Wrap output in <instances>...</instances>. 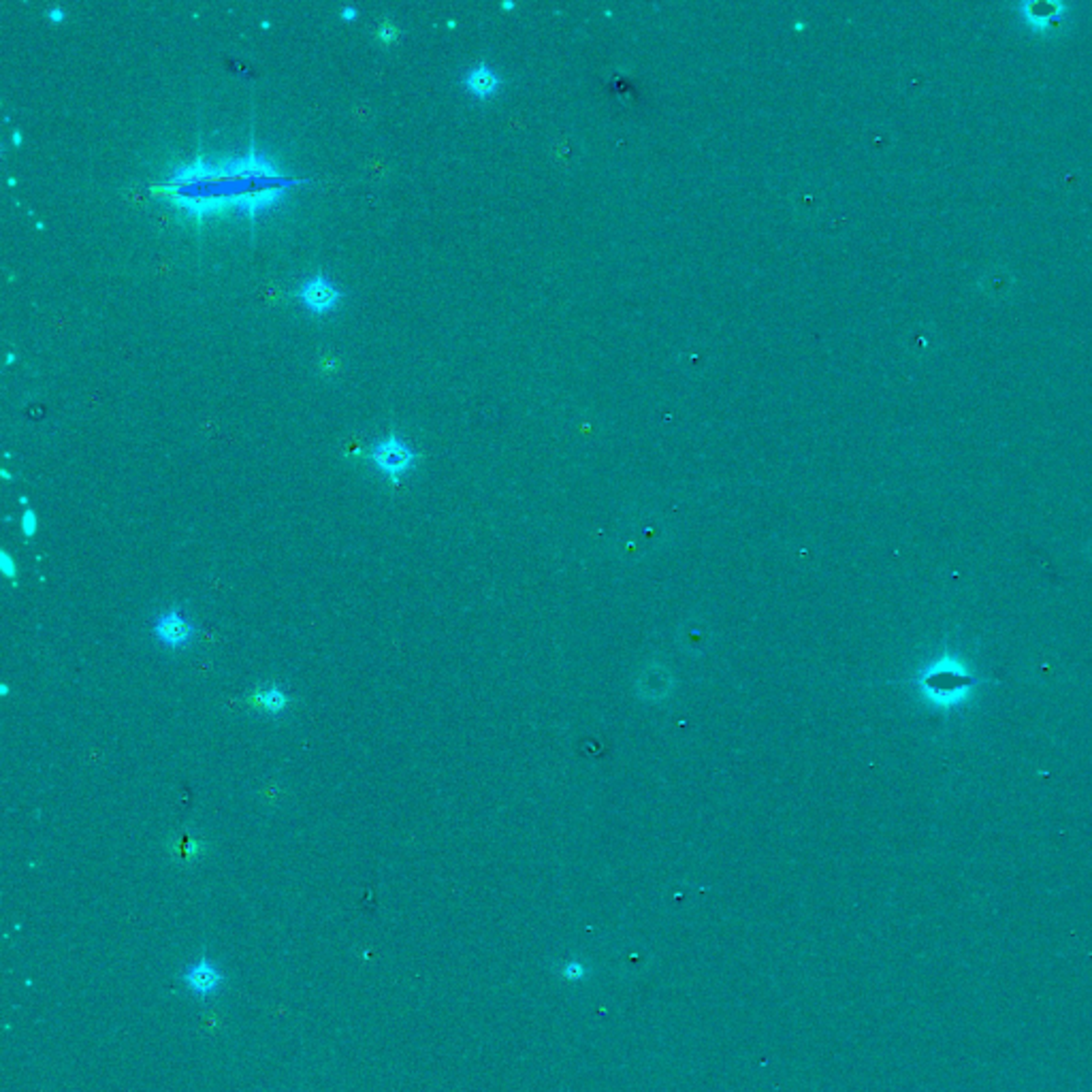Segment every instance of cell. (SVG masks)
<instances>
[{
  "label": "cell",
  "instance_id": "obj_8",
  "mask_svg": "<svg viewBox=\"0 0 1092 1092\" xmlns=\"http://www.w3.org/2000/svg\"><path fill=\"white\" fill-rule=\"evenodd\" d=\"M1014 276H1011L1008 269L995 267L985 271V274L979 277L977 288L982 290L984 295H988L990 299H1003V297H1008L1011 290H1014Z\"/></svg>",
  "mask_w": 1092,
  "mask_h": 1092
},
{
  "label": "cell",
  "instance_id": "obj_3",
  "mask_svg": "<svg viewBox=\"0 0 1092 1092\" xmlns=\"http://www.w3.org/2000/svg\"><path fill=\"white\" fill-rule=\"evenodd\" d=\"M1027 28L1041 37H1058L1067 24V5L1061 3H1027L1018 6Z\"/></svg>",
  "mask_w": 1092,
  "mask_h": 1092
},
{
  "label": "cell",
  "instance_id": "obj_17",
  "mask_svg": "<svg viewBox=\"0 0 1092 1092\" xmlns=\"http://www.w3.org/2000/svg\"><path fill=\"white\" fill-rule=\"evenodd\" d=\"M13 143H16V145L22 143V135H19V130L13 132Z\"/></svg>",
  "mask_w": 1092,
  "mask_h": 1092
},
{
  "label": "cell",
  "instance_id": "obj_2",
  "mask_svg": "<svg viewBox=\"0 0 1092 1092\" xmlns=\"http://www.w3.org/2000/svg\"><path fill=\"white\" fill-rule=\"evenodd\" d=\"M369 459L374 461V466L378 467L382 474H387L390 480L397 482L401 474H406L408 469L414 467L416 453L408 445H403L397 435H388V438L380 440L378 445L372 448Z\"/></svg>",
  "mask_w": 1092,
  "mask_h": 1092
},
{
  "label": "cell",
  "instance_id": "obj_7",
  "mask_svg": "<svg viewBox=\"0 0 1092 1092\" xmlns=\"http://www.w3.org/2000/svg\"><path fill=\"white\" fill-rule=\"evenodd\" d=\"M466 85L474 96L489 98L500 90V75L491 69V66L478 64L466 75Z\"/></svg>",
  "mask_w": 1092,
  "mask_h": 1092
},
{
  "label": "cell",
  "instance_id": "obj_14",
  "mask_svg": "<svg viewBox=\"0 0 1092 1092\" xmlns=\"http://www.w3.org/2000/svg\"><path fill=\"white\" fill-rule=\"evenodd\" d=\"M0 566H3L6 577H13V574H16V566H13V561L6 553L0 555Z\"/></svg>",
  "mask_w": 1092,
  "mask_h": 1092
},
{
  "label": "cell",
  "instance_id": "obj_9",
  "mask_svg": "<svg viewBox=\"0 0 1092 1092\" xmlns=\"http://www.w3.org/2000/svg\"><path fill=\"white\" fill-rule=\"evenodd\" d=\"M282 195H284L282 186L280 188H263V190H258V193H243L237 197V208L246 209L250 218H254L258 209L265 208V205L276 203Z\"/></svg>",
  "mask_w": 1092,
  "mask_h": 1092
},
{
  "label": "cell",
  "instance_id": "obj_1",
  "mask_svg": "<svg viewBox=\"0 0 1092 1092\" xmlns=\"http://www.w3.org/2000/svg\"><path fill=\"white\" fill-rule=\"evenodd\" d=\"M979 683L982 681L977 674L954 653L939 655L916 677L918 692L922 693L926 703L941 708V711H954V708L969 703L971 693L977 690Z\"/></svg>",
  "mask_w": 1092,
  "mask_h": 1092
},
{
  "label": "cell",
  "instance_id": "obj_16",
  "mask_svg": "<svg viewBox=\"0 0 1092 1092\" xmlns=\"http://www.w3.org/2000/svg\"><path fill=\"white\" fill-rule=\"evenodd\" d=\"M342 17L343 19H355L356 17V9H355V6H343V9H342Z\"/></svg>",
  "mask_w": 1092,
  "mask_h": 1092
},
{
  "label": "cell",
  "instance_id": "obj_5",
  "mask_svg": "<svg viewBox=\"0 0 1092 1092\" xmlns=\"http://www.w3.org/2000/svg\"><path fill=\"white\" fill-rule=\"evenodd\" d=\"M184 982L195 995L209 996L224 984V975L214 961H209L208 956H201L184 973Z\"/></svg>",
  "mask_w": 1092,
  "mask_h": 1092
},
{
  "label": "cell",
  "instance_id": "obj_6",
  "mask_svg": "<svg viewBox=\"0 0 1092 1092\" xmlns=\"http://www.w3.org/2000/svg\"><path fill=\"white\" fill-rule=\"evenodd\" d=\"M299 299L312 310V312H327L340 301V290L324 276H314L299 288Z\"/></svg>",
  "mask_w": 1092,
  "mask_h": 1092
},
{
  "label": "cell",
  "instance_id": "obj_13",
  "mask_svg": "<svg viewBox=\"0 0 1092 1092\" xmlns=\"http://www.w3.org/2000/svg\"><path fill=\"white\" fill-rule=\"evenodd\" d=\"M22 529H24L26 535H35V532H37V516H35V512L28 511V512L24 514Z\"/></svg>",
  "mask_w": 1092,
  "mask_h": 1092
},
{
  "label": "cell",
  "instance_id": "obj_12",
  "mask_svg": "<svg viewBox=\"0 0 1092 1092\" xmlns=\"http://www.w3.org/2000/svg\"><path fill=\"white\" fill-rule=\"evenodd\" d=\"M201 851H203V845L198 843V840H193V839L184 840V843L180 845V853H182L184 858H188V860L197 858Z\"/></svg>",
  "mask_w": 1092,
  "mask_h": 1092
},
{
  "label": "cell",
  "instance_id": "obj_4",
  "mask_svg": "<svg viewBox=\"0 0 1092 1092\" xmlns=\"http://www.w3.org/2000/svg\"><path fill=\"white\" fill-rule=\"evenodd\" d=\"M154 636L167 648H184L193 643L195 625L184 617L182 611L171 608L154 621Z\"/></svg>",
  "mask_w": 1092,
  "mask_h": 1092
},
{
  "label": "cell",
  "instance_id": "obj_10",
  "mask_svg": "<svg viewBox=\"0 0 1092 1092\" xmlns=\"http://www.w3.org/2000/svg\"><path fill=\"white\" fill-rule=\"evenodd\" d=\"M250 703L261 708V711L269 713V715H280V713L287 711L288 696L280 690V687H269V690L256 692L254 696L250 698Z\"/></svg>",
  "mask_w": 1092,
  "mask_h": 1092
},
{
  "label": "cell",
  "instance_id": "obj_11",
  "mask_svg": "<svg viewBox=\"0 0 1092 1092\" xmlns=\"http://www.w3.org/2000/svg\"><path fill=\"white\" fill-rule=\"evenodd\" d=\"M376 37H378L382 43H393L395 39H397V26L390 24L388 19H387V22H382L378 26V30H376Z\"/></svg>",
  "mask_w": 1092,
  "mask_h": 1092
},
{
  "label": "cell",
  "instance_id": "obj_15",
  "mask_svg": "<svg viewBox=\"0 0 1092 1092\" xmlns=\"http://www.w3.org/2000/svg\"><path fill=\"white\" fill-rule=\"evenodd\" d=\"M48 16H50V19H54V22H61V19L64 17V11L61 9V6H54V9L48 11Z\"/></svg>",
  "mask_w": 1092,
  "mask_h": 1092
}]
</instances>
